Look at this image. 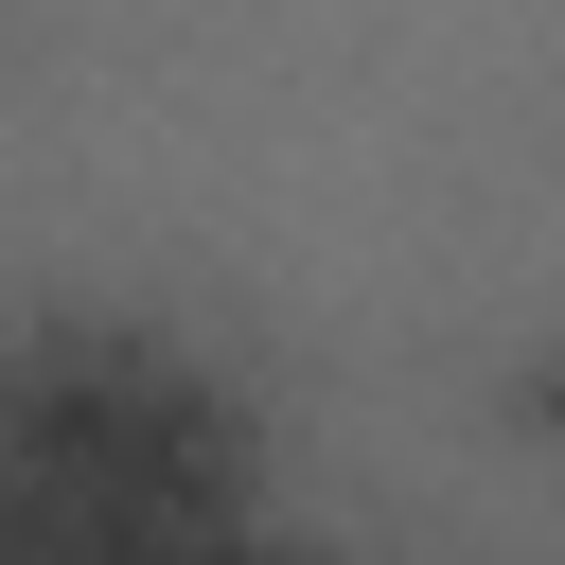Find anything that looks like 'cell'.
Returning <instances> with one entry per match:
<instances>
[{
  "instance_id": "obj_1",
  "label": "cell",
  "mask_w": 565,
  "mask_h": 565,
  "mask_svg": "<svg viewBox=\"0 0 565 565\" xmlns=\"http://www.w3.org/2000/svg\"><path fill=\"white\" fill-rule=\"evenodd\" d=\"M300 547L265 494L247 388L159 318H53L0 353V565H265Z\"/></svg>"
}]
</instances>
